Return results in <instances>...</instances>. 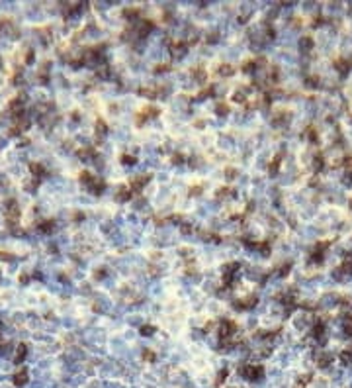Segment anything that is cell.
Listing matches in <instances>:
<instances>
[{
	"instance_id": "obj_1",
	"label": "cell",
	"mask_w": 352,
	"mask_h": 388,
	"mask_svg": "<svg viewBox=\"0 0 352 388\" xmlns=\"http://www.w3.org/2000/svg\"><path fill=\"white\" fill-rule=\"evenodd\" d=\"M241 375H243L245 378H248V380H258L264 375V369L262 367H254V365H248V367H245L243 370H241Z\"/></svg>"
},
{
	"instance_id": "obj_2",
	"label": "cell",
	"mask_w": 352,
	"mask_h": 388,
	"mask_svg": "<svg viewBox=\"0 0 352 388\" xmlns=\"http://www.w3.org/2000/svg\"><path fill=\"white\" fill-rule=\"evenodd\" d=\"M26 380H27V378H26V372H24V370H22V372H18V375L14 376V382H16V384H24Z\"/></svg>"
},
{
	"instance_id": "obj_3",
	"label": "cell",
	"mask_w": 352,
	"mask_h": 388,
	"mask_svg": "<svg viewBox=\"0 0 352 388\" xmlns=\"http://www.w3.org/2000/svg\"><path fill=\"white\" fill-rule=\"evenodd\" d=\"M24 357H26V347L22 345V349L18 351V363H20V361H24Z\"/></svg>"
}]
</instances>
